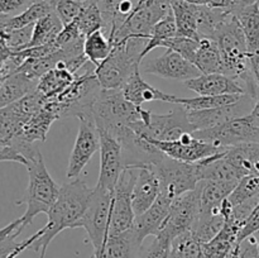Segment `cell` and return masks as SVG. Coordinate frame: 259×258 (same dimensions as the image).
<instances>
[{
  "instance_id": "cell-1",
  "label": "cell",
  "mask_w": 259,
  "mask_h": 258,
  "mask_svg": "<svg viewBox=\"0 0 259 258\" xmlns=\"http://www.w3.org/2000/svg\"><path fill=\"white\" fill-rule=\"evenodd\" d=\"M93 190L80 179H73L61 185L57 200L47 214V224L35 233V240L30 245L39 254V258L46 257L48 245L62 230L77 228L78 222L85 214Z\"/></svg>"
},
{
  "instance_id": "cell-2",
  "label": "cell",
  "mask_w": 259,
  "mask_h": 258,
  "mask_svg": "<svg viewBox=\"0 0 259 258\" xmlns=\"http://www.w3.org/2000/svg\"><path fill=\"white\" fill-rule=\"evenodd\" d=\"M151 111L134 105L124 96L121 89H101L91 108V115L99 131L111 132L120 126L134 131L138 124L146 125Z\"/></svg>"
},
{
  "instance_id": "cell-3",
  "label": "cell",
  "mask_w": 259,
  "mask_h": 258,
  "mask_svg": "<svg viewBox=\"0 0 259 258\" xmlns=\"http://www.w3.org/2000/svg\"><path fill=\"white\" fill-rule=\"evenodd\" d=\"M148 39L128 37L113 46L110 55L95 68V75L103 89H123L131 76L141 67L142 53Z\"/></svg>"
},
{
  "instance_id": "cell-4",
  "label": "cell",
  "mask_w": 259,
  "mask_h": 258,
  "mask_svg": "<svg viewBox=\"0 0 259 258\" xmlns=\"http://www.w3.org/2000/svg\"><path fill=\"white\" fill-rule=\"evenodd\" d=\"M25 167L28 169L29 182H28L27 194L24 199L27 210L22 218L23 224L27 227L40 212L48 214L51 207L57 200L60 186L51 177L39 149L28 157Z\"/></svg>"
},
{
  "instance_id": "cell-5",
  "label": "cell",
  "mask_w": 259,
  "mask_h": 258,
  "mask_svg": "<svg viewBox=\"0 0 259 258\" xmlns=\"http://www.w3.org/2000/svg\"><path fill=\"white\" fill-rule=\"evenodd\" d=\"M114 191L95 186L85 214L78 222L77 228H83L94 248L93 258L100 257L109 237Z\"/></svg>"
},
{
  "instance_id": "cell-6",
  "label": "cell",
  "mask_w": 259,
  "mask_h": 258,
  "mask_svg": "<svg viewBox=\"0 0 259 258\" xmlns=\"http://www.w3.org/2000/svg\"><path fill=\"white\" fill-rule=\"evenodd\" d=\"M192 134L218 148H230L242 143L259 142V125L249 113L214 128L196 131Z\"/></svg>"
},
{
  "instance_id": "cell-7",
  "label": "cell",
  "mask_w": 259,
  "mask_h": 258,
  "mask_svg": "<svg viewBox=\"0 0 259 258\" xmlns=\"http://www.w3.org/2000/svg\"><path fill=\"white\" fill-rule=\"evenodd\" d=\"M161 184V194L175 200L180 195L191 191L200 182L197 163L176 161L164 154L163 158L153 166Z\"/></svg>"
},
{
  "instance_id": "cell-8",
  "label": "cell",
  "mask_w": 259,
  "mask_h": 258,
  "mask_svg": "<svg viewBox=\"0 0 259 258\" xmlns=\"http://www.w3.org/2000/svg\"><path fill=\"white\" fill-rule=\"evenodd\" d=\"M137 175H138V167L126 166L119 176L114 189L109 235L118 234L133 228L136 214L132 206V191L137 180Z\"/></svg>"
},
{
  "instance_id": "cell-9",
  "label": "cell",
  "mask_w": 259,
  "mask_h": 258,
  "mask_svg": "<svg viewBox=\"0 0 259 258\" xmlns=\"http://www.w3.org/2000/svg\"><path fill=\"white\" fill-rule=\"evenodd\" d=\"M137 134L154 141H175L182 134L192 133L191 124L184 106L176 108L167 114H151L149 121L138 124L134 129Z\"/></svg>"
},
{
  "instance_id": "cell-10",
  "label": "cell",
  "mask_w": 259,
  "mask_h": 258,
  "mask_svg": "<svg viewBox=\"0 0 259 258\" xmlns=\"http://www.w3.org/2000/svg\"><path fill=\"white\" fill-rule=\"evenodd\" d=\"M80 121L78 133L68 159V179H78L81 172L90 162L95 152L100 149V133L93 115H83L77 118Z\"/></svg>"
},
{
  "instance_id": "cell-11",
  "label": "cell",
  "mask_w": 259,
  "mask_h": 258,
  "mask_svg": "<svg viewBox=\"0 0 259 258\" xmlns=\"http://www.w3.org/2000/svg\"><path fill=\"white\" fill-rule=\"evenodd\" d=\"M200 215V195L197 187L180 195L172 201L169 214L161 233L171 240L194 228Z\"/></svg>"
},
{
  "instance_id": "cell-12",
  "label": "cell",
  "mask_w": 259,
  "mask_h": 258,
  "mask_svg": "<svg viewBox=\"0 0 259 258\" xmlns=\"http://www.w3.org/2000/svg\"><path fill=\"white\" fill-rule=\"evenodd\" d=\"M148 141L161 149L167 157L186 163H195L227 149L218 148L207 142L201 141L192 133L182 134L179 139L175 141H154V139H148Z\"/></svg>"
},
{
  "instance_id": "cell-13",
  "label": "cell",
  "mask_w": 259,
  "mask_h": 258,
  "mask_svg": "<svg viewBox=\"0 0 259 258\" xmlns=\"http://www.w3.org/2000/svg\"><path fill=\"white\" fill-rule=\"evenodd\" d=\"M255 100L249 95L244 94L239 101L229 104L225 106H219L214 109H204V110H186L187 118L191 124L192 133L196 131L214 128L223 123L238 118V116L247 115L252 111Z\"/></svg>"
},
{
  "instance_id": "cell-14",
  "label": "cell",
  "mask_w": 259,
  "mask_h": 258,
  "mask_svg": "<svg viewBox=\"0 0 259 258\" xmlns=\"http://www.w3.org/2000/svg\"><path fill=\"white\" fill-rule=\"evenodd\" d=\"M141 72L158 76L162 78H175L186 81L201 75L199 68L189 60L167 48L166 52L159 57L141 63Z\"/></svg>"
},
{
  "instance_id": "cell-15",
  "label": "cell",
  "mask_w": 259,
  "mask_h": 258,
  "mask_svg": "<svg viewBox=\"0 0 259 258\" xmlns=\"http://www.w3.org/2000/svg\"><path fill=\"white\" fill-rule=\"evenodd\" d=\"M100 133V172L96 186L114 191L124 169L123 149L118 139L105 131Z\"/></svg>"
},
{
  "instance_id": "cell-16",
  "label": "cell",
  "mask_w": 259,
  "mask_h": 258,
  "mask_svg": "<svg viewBox=\"0 0 259 258\" xmlns=\"http://www.w3.org/2000/svg\"><path fill=\"white\" fill-rule=\"evenodd\" d=\"M161 194V184L153 166H139L132 191V206L136 217L149 209Z\"/></svg>"
},
{
  "instance_id": "cell-17",
  "label": "cell",
  "mask_w": 259,
  "mask_h": 258,
  "mask_svg": "<svg viewBox=\"0 0 259 258\" xmlns=\"http://www.w3.org/2000/svg\"><path fill=\"white\" fill-rule=\"evenodd\" d=\"M185 86L199 95H229L245 94L242 83L225 73H201L200 76L184 81Z\"/></svg>"
},
{
  "instance_id": "cell-18",
  "label": "cell",
  "mask_w": 259,
  "mask_h": 258,
  "mask_svg": "<svg viewBox=\"0 0 259 258\" xmlns=\"http://www.w3.org/2000/svg\"><path fill=\"white\" fill-rule=\"evenodd\" d=\"M57 119H61L57 105H56L55 100L48 99L45 105L24 124L22 131L15 137L22 139V141L28 142V143L45 142L51 125Z\"/></svg>"
},
{
  "instance_id": "cell-19",
  "label": "cell",
  "mask_w": 259,
  "mask_h": 258,
  "mask_svg": "<svg viewBox=\"0 0 259 258\" xmlns=\"http://www.w3.org/2000/svg\"><path fill=\"white\" fill-rule=\"evenodd\" d=\"M172 201L174 200L159 194L154 204L147 211L136 217V222H134L133 227L138 233L142 242H144V239L149 235L156 237L157 234L161 233V230L163 229L164 222H166L167 217L169 214Z\"/></svg>"
},
{
  "instance_id": "cell-20",
  "label": "cell",
  "mask_w": 259,
  "mask_h": 258,
  "mask_svg": "<svg viewBox=\"0 0 259 258\" xmlns=\"http://www.w3.org/2000/svg\"><path fill=\"white\" fill-rule=\"evenodd\" d=\"M123 94L131 103L134 105L142 106L146 103L151 101H164V103L177 104L179 98L171 94H166L158 89L153 88L148 82L143 80L141 75V67L136 70V72L131 76L125 85L123 86Z\"/></svg>"
},
{
  "instance_id": "cell-21",
  "label": "cell",
  "mask_w": 259,
  "mask_h": 258,
  "mask_svg": "<svg viewBox=\"0 0 259 258\" xmlns=\"http://www.w3.org/2000/svg\"><path fill=\"white\" fill-rule=\"evenodd\" d=\"M143 242L133 228L109 235L99 258H139Z\"/></svg>"
},
{
  "instance_id": "cell-22",
  "label": "cell",
  "mask_w": 259,
  "mask_h": 258,
  "mask_svg": "<svg viewBox=\"0 0 259 258\" xmlns=\"http://www.w3.org/2000/svg\"><path fill=\"white\" fill-rule=\"evenodd\" d=\"M240 229L242 224L232 218H227L222 230L211 240L202 244L204 258H227L233 248L238 244Z\"/></svg>"
},
{
  "instance_id": "cell-23",
  "label": "cell",
  "mask_w": 259,
  "mask_h": 258,
  "mask_svg": "<svg viewBox=\"0 0 259 258\" xmlns=\"http://www.w3.org/2000/svg\"><path fill=\"white\" fill-rule=\"evenodd\" d=\"M238 182L215 181V180H202L197 184L200 195V212H211L220 209L222 202L234 190Z\"/></svg>"
},
{
  "instance_id": "cell-24",
  "label": "cell",
  "mask_w": 259,
  "mask_h": 258,
  "mask_svg": "<svg viewBox=\"0 0 259 258\" xmlns=\"http://www.w3.org/2000/svg\"><path fill=\"white\" fill-rule=\"evenodd\" d=\"M225 158L243 177L248 175L259 176V142H249L230 147L225 151Z\"/></svg>"
},
{
  "instance_id": "cell-25",
  "label": "cell",
  "mask_w": 259,
  "mask_h": 258,
  "mask_svg": "<svg viewBox=\"0 0 259 258\" xmlns=\"http://www.w3.org/2000/svg\"><path fill=\"white\" fill-rule=\"evenodd\" d=\"M75 80V73L71 72L63 61H60L55 68L46 72L38 80L35 90L46 99H53L60 95Z\"/></svg>"
},
{
  "instance_id": "cell-26",
  "label": "cell",
  "mask_w": 259,
  "mask_h": 258,
  "mask_svg": "<svg viewBox=\"0 0 259 258\" xmlns=\"http://www.w3.org/2000/svg\"><path fill=\"white\" fill-rule=\"evenodd\" d=\"M37 83L18 70L5 77L0 85V109L15 103L27 94L34 91Z\"/></svg>"
},
{
  "instance_id": "cell-27",
  "label": "cell",
  "mask_w": 259,
  "mask_h": 258,
  "mask_svg": "<svg viewBox=\"0 0 259 258\" xmlns=\"http://www.w3.org/2000/svg\"><path fill=\"white\" fill-rule=\"evenodd\" d=\"M171 7L176 20L177 35L201 39L197 30V5L185 0H171Z\"/></svg>"
},
{
  "instance_id": "cell-28",
  "label": "cell",
  "mask_w": 259,
  "mask_h": 258,
  "mask_svg": "<svg viewBox=\"0 0 259 258\" xmlns=\"http://www.w3.org/2000/svg\"><path fill=\"white\" fill-rule=\"evenodd\" d=\"M53 12V5L48 0H37L28 5L20 14L14 17H8L3 23L2 30H15L33 25L40 18Z\"/></svg>"
},
{
  "instance_id": "cell-29",
  "label": "cell",
  "mask_w": 259,
  "mask_h": 258,
  "mask_svg": "<svg viewBox=\"0 0 259 258\" xmlns=\"http://www.w3.org/2000/svg\"><path fill=\"white\" fill-rule=\"evenodd\" d=\"M192 63L199 68L201 73H222L223 62L217 40L201 38Z\"/></svg>"
},
{
  "instance_id": "cell-30",
  "label": "cell",
  "mask_w": 259,
  "mask_h": 258,
  "mask_svg": "<svg viewBox=\"0 0 259 258\" xmlns=\"http://www.w3.org/2000/svg\"><path fill=\"white\" fill-rule=\"evenodd\" d=\"M235 18L242 27L249 53L259 51V2L235 12Z\"/></svg>"
},
{
  "instance_id": "cell-31",
  "label": "cell",
  "mask_w": 259,
  "mask_h": 258,
  "mask_svg": "<svg viewBox=\"0 0 259 258\" xmlns=\"http://www.w3.org/2000/svg\"><path fill=\"white\" fill-rule=\"evenodd\" d=\"M62 23L58 19L55 12L50 13L46 17L40 18L38 22L33 25V33L28 48L37 47V46L48 45V43L55 42L58 33L62 29Z\"/></svg>"
},
{
  "instance_id": "cell-32",
  "label": "cell",
  "mask_w": 259,
  "mask_h": 258,
  "mask_svg": "<svg viewBox=\"0 0 259 258\" xmlns=\"http://www.w3.org/2000/svg\"><path fill=\"white\" fill-rule=\"evenodd\" d=\"M225 218L220 209L211 212H200L191 232L201 243L211 240L224 227Z\"/></svg>"
},
{
  "instance_id": "cell-33",
  "label": "cell",
  "mask_w": 259,
  "mask_h": 258,
  "mask_svg": "<svg viewBox=\"0 0 259 258\" xmlns=\"http://www.w3.org/2000/svg\"><path fill=\"white\" fill-rule=\"evenodd\" d=\"M111 50H113V45L103 29L91 33L85 38V42H83V53L96 67L110 55Z\"/></svg>"
},
{
  "instance_id": "cell-34",
  "label": "cell",
  "mask_w": 259,
  "mask_h": 258,
  "mask_svg": "<svg viewBox=\"0 0 259 258\" xmlns=\"http://www.w3.org/2000/svg\"><path fill=\"white\" fill-rule=\"evenodd\" d=\"M75 20L77 23L78 30H80L81 35L83 38H86L91 33L96 32V30L105 28L103 14H101L100 8L96 4L95 0L83 2L82 9H81L80 14Z\"/></svg>"
},
{
  "instance_id": "cell-35",
  "label": "cell",
  "mask_w": 259,
  "mask_h": 258,
  "mask_svg": "<svg viewBox=\"0 0 259 258\" xmlns=\"http://www.w3.org/2000/svg\"><path fill=\"white\" fill-rule=\"evenodd\" d=\"M244 94H229V95H199L197 98H179L177 104L184 106L186 110H204L219 106L234 104L242 99Z\"/></svg>"
},
{
  "instance_id": "cell-36",
  "label": "cell",
  "mask_w": 259,
  "mask_h": 258,
  "mask_svg": "<svg viewBox=\"0 0 259 258\" xmlns=\"http://www.w3.org/2000/svg\"><path fill=\"white\" fill-rule=\"evenodd\" d=\"M24 228L23 218L20 217L0 229V257L12 254V253H14L15 257H18L20 253L24 252L25 247L23 242H15L17 237L23 232Z\"/></svg>"
},
{
  "instance_id": "cell-37",
  "label": "cell",
  "mask_w": 259,
  "mask_h": 258,
  "mask_svg": "<svg viewBox=\"0 0 259 258\" xmlns=\"http://www.w3.org/2000/svg\"><path fill=\"white\" fill-rule=\"evenodd\" d=\"M177 35V28H176V20H175L174 13H169L168 15L156 23L151 32V37H149L148 43H147L146 48H144L143 53H142V58L144 60L147 55L151 52L152 50L157 47H162L166 40L171 39V38Z\"/></svg>"
},
{
  "instance_id": "cell-38",
  "label": "cell",
  "mask_w": 259,
  "mask_h": 258,
  "mask_svg": "<svg viewBox=\"0 0 259 258\" xmlns=\"http://www.w3.org/2000/svg\"><path fill=\"white\" fill-rule=\"evenodd\" d=\"M202 244L194 233H184L172 240V255L174 258H204Z\"/></svg>"
},
{
  "instance_id": "cell-39",
  "label": "cell",
  "mask_w": 259,
  "mask_h": 258,
  "mask_svg": "<svg viewBox=\"0 0 259 258\" xmlns=\"http://www.w3.org/2000/svg\"><path fill=\"white\" fill-rule=\"evenodd\" d=\"M255 197H259V176L258 175H248L238 182L237 186L228 196V200L234 207L248 200L255 199Z\"/></svg>"
},
{
  "instance_id": "cell-40",
  "label": "cell",
  "mask_w": 259,
  "mask_h": 258,
  "mask_svg": "<svg viewBox=\"0 0 259 258\" xmlns=\"http://www.w3.org/2000/svg\"><path fill=\"white\" fill-rule=\"evenodd\" d=\"M33 25H28V27L15 30H0V35L12 52H19V51L28 48L30 38H32Z\"/></svg>"
},
{
  "instance_id": "cell-41",
  "label": "cell",
  "mask_w": 259,
  "mask_h": 258,
  "mask_svg": "<svg viewBox=\"0 0 259 258\" xmlns=\"http://www.w3.org/2000/svg\"><path fill=\"white\" fill-rule=\"evenodd\" d=\"M171 243L172 240L166 234L159 233L148 247L142 248L139 258H174Z\"/></svg>"
},
{
  "instance_id": "cell-42",
  "label": "cell",
  "mask_w": 259,
  "mask_h": 258,
  "mask_svg": "<svg viewBox=\"0 0 259 258\" xmlns=\"http://www.w3.org/2000/svg\"><path fill=\"white\" fill-rule=\"evenodd\" d=\"M199 46H200V39L196 40V39H192V38L176 35V37L166 40L162 47L169 48V50L172 51H176L177 53L184 56L186 60H189L190 62L192 63V61H194V57H195V53H196Z\"/></svg>"
},
{
  "instance_id": "cell-43",
  "label": "cell",
  "mask_w": 259,
  "mask_h": 258,
  "mask_svg": "<svg viewBox=\"0 0 259 258\" xmlns=\"http://www.w3.org/2000/svg\"><path fill=\"white\" fill-rule=\"evenodd\" d=\"M82 7L83 3L77 0H56L53 4V12L56 13L62 25H67L78 17Z\"/></svg>"
},
{
  "instance_id": "cell-44",
  "label": "cell",
  "mask_w": 259,
  "mask_h": 258,
  "mask_svg": "<svg viewBox=\"0 0 259 258\" xmlns=\"http://www.w3.org/2000/svg\"><path fill=\"white\" fill-rule=\"evenodd\" d=\"M81 37H82V35H81L80 30H78L77 23H76V20H73V22L70 23V24L63 25L61 32L58 33L57 38L55 39V42L56 45L58 46V48L61 50L62 47L70 45V43H72L73 40L78 39V38Z\"/></svg>"
},
{
  "instance_id": "cell-45",
  "label": "cell",
  "mask_w": 259,
  "mask_h": 258,
  "mask_svg": "<svg viewBox=\"0 0 259 258\" xmlns=\"http://www.w3.org/2000/svg\"><path fill=\"white\" fill-rule=\"evenodd\" d=\"M238 258H259L257 243L253 235L248 237L237 245Z\"/></svg>"
},
{
  "instance_id": "cell-46",
  "label": "cell",
  "mask_w": 259,
  "mask_h": 258,
  "mask_svg": "<svg viewBox=\"0 0 259 258\" xmlns=\"http://www.w3.org/2000/svg\"><path fill=\"white\" fill-rule=\"evenodd\" d=\"M32 0H0V15H9L19 12L27 5H30L29 3Z\"/></svg>"
},
{
  "instance_id": "cell-47",
  "label": "cell",
  "mask_w": 259,
  "mask_h": 258,
  "mask_svg": "<svg viewBox=\"0 0 259 258\" xmlns=\"http://www.w3.org/2000/svg\"><path fill=\"white\" fill-rule=\"evenodd\" d=\"M0 162H17L20 164H27L24 157L20 153H18L14 148H12L10 146L3 147L0 149Z\"/></svg>"
},
{
  "instance_id": "cell-48",
  "label": "cell",
  "mask_w": 259,
  "mask_h": 258,
  "mask_svg": "<svg viewBox=\"0 0 259 258\" xmlns=\"http://www.w3.org/2000/svg\"><path fill=\"white\" fill-rule=\"evenodd\" d=\"M249 70L255 85L259 89V51L249 55Z\"/></svg>"
},
{
  "instance_id": "cell-49",
  "label": "cell",
  "mask_w": 259,
  "mask_h": 258,
  "mask_svg": "<svg viewBox=\"0 0 259 258\" xmlns=\"http://www.w3.org/2000/svg\"><path fill=\"white\" fill-rule=\"evenodd\" d=\"M250 115L253 116V119L257 121V124L259 125V99L257 101H255L254 106H253L252 111H250Z\"/></svg>"
},
{
  "instance_id": "cell-50",
  "label": "cell",
  "mask_w": 259,
  "mask_h": 258,
  "mask_svg": "<svg viewBox=\"0 0 259 258\" xmlns=\"http://www.w3.org/2000/svg\"><path fill=\"white\" fill-rule=\"evenodd\" d=\"M185 2L195 5H214L212 0H185Z\"/></svg>"
},
{
  "instance_id": "cell-51",
  "label": "cell",
  "mask_w": 259,
  "mask_h": 258,
  "mask_svg": "<svg viewBox=\"0 0 259 258\" xmlns=\"http://www.w3.org/2000/svg\"><path fill=\"white\" fill-rule=\"evenodd\" d=\"M253 237H254L255 243H257V247H258V250H259V232L255 233V234H253Z\"/></svg>"
},
{
  "instance_id": "cell-52",
  "label": "cell",
  "mask_w": 259,
  "mask_h": 258,
  "mask_svg": "<svg viewBox=\"0 0 259 258\" xmlns=\"http://www.w3.org/2000/svg\"><path fill=\"white\" fill-rule=\"evenodd\" d=\"M0 258H17L14 255V253H12V254H8V255H3V257H0Z\"/></svg>"
},
{
  "instance_id": "cell-53",
  "label": "cell",
  "mask_w": 259,
  "mask_h": 258,
  "mask_svg": "<svg viewBox=\"0 0 259 258\" xmlns=\"http://www.w3.org/2000/svg\"><path fill=\"white\" fill-rule=\"evenodd\" d=\"M77 2H81V3H83V2H88V0H77Z\"/></svg>"
},
{
  "instance_id": "cell-54",
  "label": "cell",
  "mask_w": 259,
  "mask_h": 258,
  "mask_svg": "<svg viewBox=\"0 0 259 258\" xmlns=\"http://www.w3.org/2000/svg\"><path fill=\"white\" fill-rule=\"evenodd\" d=\"M2 82H3V78H0V85H2Z\"/></svg>"
}]
</instances>
